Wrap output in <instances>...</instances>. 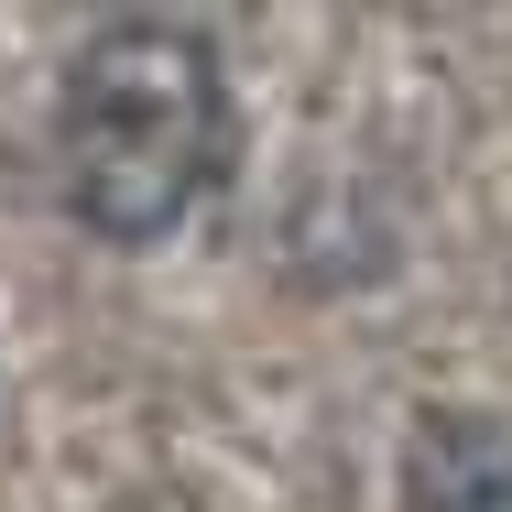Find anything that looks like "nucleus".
I'll return each instance as SVG.
<instances>
[{"label":"nucleus","instance_id":"1","mask_svg":"<svg viewBox=\"0 0 512 512\" xmlns=\"http://www.w3.org/2000/svg\"><path fill=\"white\" fill-rule=\"evenodd\" d=\"M55 207L99 251H164L229 175V66L186 11H120L55 88Z\"/></svg>","mask_w":512,"mask_h":512},{"label":"nucleus","instance_id":"2","mask_svg":"<svg viewBox=\"0 0 512 512\" xmlns=\"http://www.w3.org/2000/svg\"><path fill=\"white\" fill-rule=\"evenodd\" d=\"M393 480L404 512H512V425L480 404H425Z\"/></svg>","mask_w":512,"mask_h":512}]
</instances>
